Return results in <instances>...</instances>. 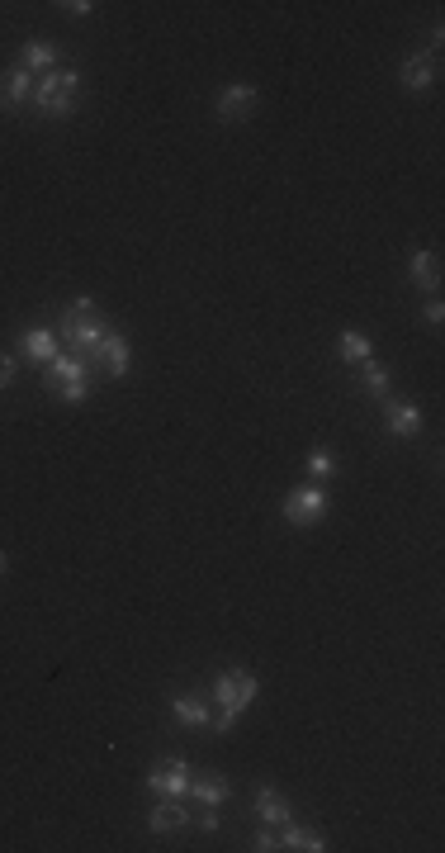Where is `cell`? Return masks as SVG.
<instances>
[{"label": "cell", "instance_id": "1", "mask_svg": "<svg viewBox=\"0 0 445 853\" xmlns=\"http://www.w3.org/2000/svg\"><path fill=\"white\" fill-rule=\"evenodd\" d=\"M256 692H261V683H256V673L251 669L218 673L214 683H209V702H214V721H209V730H214V735H232L237 716L256 702Z\"/></svg>", "mask_w": 445, "mask_h": 853}, {"label": "cell", "instance_id": "2", "mask_svg": "<svg viewBox=\"0 0 445 853\" xmlns=\"http://www.w3.org/2000/svg\"><path fill=\"white\" fill-rule=\"evenodd\" d=\"M57 342H62V351H76V356H90L95 346L105 342V332H109V323L95 313V299L90 294H81L76 304H67L62 309V318H57Z\"/></svg>", "mask_w": 445, "mask_h": 853}, {"label": "cell", "instance_id": "3", "mask_svg": "<svg viewBox=\"0 0 445 853\" xmlns=\"http://www.w3.org/2000/svg\"><path fill=\"white\" fill-rule=\"evenodd\" d=\"M29 105H34L43 119H67V114L81 105V72H76V67H57V72L38 76Z\"/></svg>", "mask_w": 445, "mask_h": 853}, {"label": "cell", "instance_id": "4", "mask_svg": "<svg viewBox=\"0 0 445 853\" xmlns=\"http://www.w3.org/2000/svg\"><path fill=\"white\" fill-rule=\"evenodd\" d=\"M332 508V498L322 484H299V489L285 493V503H280V517H285L289 527H318L322 517Z\"/></svg>", "mask_w": 445, "mask_h": 853}, {"label": "cell", "instance_id": "5", "mask_svg": "<svg viewBox=\"0 0 445 853\" xmlns=\"http://www.w3.org/2000/svg\"><path fill=\"white\" fill-rule=\"evenodd\" d=\"M86 361H90V370H95V375H105V380H124L128 365H133V346H128L124 332H114V327H109L105 342L95 346Z\"/></svg>", "mask_w": 445, "mask_h": 853}, {"label": "cell", "instance_id": "6", "mask_svg": "<svg viewBox=\"0 0 445 853\" xmlns=\"http://www.w3.org/2000/svg\"><path fill=\"white\" fill-rule=\"evenodd\" d=\"M43 384H48V389H90V384H95V370H90V361L86 356H76V351H57L53 361L43 365Z\"/></svg>", "mask_w": 445, "mask_h": 853}, {"label": "cell", "instance_id": "7", "mask_svg": "<svg viewBox=\"0 0 445 853\" xmlns=\"http://www.w3.org/2000/svg\"><path fill=\"white\" fill-rule=\"evenodd\" d=\"M147 792H152V797L185 801V792H190V763L180 759V754L152 763V773H147Z\"/></svg>", "mask_w": 445, "mask_h": 853}, {"label": "cell", "instance_id": "8", "mask_svg": "<svg viewBox=\"0 0 445 853\" xmlns=\"http://www.w3.org/2000/svg\"><path fill=\"white\" fill-rule=\"evenodd\" d=\"M214 109H218V119H223V124H242L251 109H256V86H251V81H232V86L218 91Z\"/></svg>", "mask_w": 445, "mask_h": 853}, {"label": "cell", "instance_id": "9", "mask_svg": "<svg viewBox=\"0 0 445 853\" xmlns=\"http://www.w3.org/2000/svg\"><path fill=\"white\" fill-rule=\"evenodd\" d=\"M15 351L29 365H38V370H43V365H48L57 351H62V342H57L53 327H24V332H19V342H15Z\"/></svg>", "mask_w": 445, "mask_h": 853}, {"label": "cell", "instance_id": "10", "mask_svg": "<svg viewBox=\"0 0 445 853\" xmlns=\"http://www.w3.org/2000/svg\"><path fill=\"white\" fill-rule=\"evenodd\" d=\"M398 76H403V91L427 95L436 86V76H441V62H436V53H412V57H403Z\"/></svg>", "mask_w": 445, "mask_h": 853}, {"label": "cell", "instance_id": "11", "mask_svg": "<svg viewBox=\"0 0 445 853\" xmlns=\"http://www.w3.org/2000/svg\"><path fill=\"white\" fill-rule=\"evenodd\" d=\"M171 716H176L185 730H209V721H214V702H209V692H176L171 697Z\"/></svg>", "mask_w": 445, "mask_h": 853}, {"label": "cell", "instance_id": "12", "mask_svg": "<svg viewBox=\"0 0 445 853\" xmlns=\"http://www.w3.org/2000/svg\"><path fill=\"white\" fill-rule=\"evenodd\" d=\"M34 81L38 76H29L19 62L15 67H5V72H0V109H5V114H15V109L29 105V100H34Z\"/></svg>", "mask_w": 445, "mask_h": 853}, {"label": "cell", "instance_id": "13", "mask_svg": "<svg viewBox=\"0 0 445 853\" xmlns=\"http://www.w3.org/2000/svg\"><path fill=\"white\" fill-rule=\"evenodd\" d=\"M384 427L398 441H412V436L422 432V408L408 399H384Z\"/></svg>", "mask_w": 445, "mask_h": 853}, {"label": "cell", "instance_id": "14", "mask_svg": "<svg viewBox=\"0 0 445 853\" xmlns=\"http://www.w3.org/2000/svg\"><path fill=\"white\" fill-rule=\"evenodd\" d=\"M408 280L417 285V290L441 294V256L427 252V247H417V252L408 256Z\"/></svg>", "mask_w": 445, "mask_h": 853}, {"label": "cell", "instance_id": "15", "mask_svg": "<svg viewBox=\"0 0 445 853\" xmlns=\"http://www.w3.org/2000/svg\"><path fill=\"white\" fill-rule=\"evenodd\" d=\"M185 825H190V806L185 801H171V797H161V806H152V816H147V830L152 835H176Z\"/></svg>", "mask_w": 445, "mask_h": 853}, {"label": "cell", "instance_id": "16", "mask_svg": "<svg viewBox=\"0 0 445 853\" xmlns=\"http://www.w3.org/2000/svg\"><path fill=\"white\" fill-rule=\"evenodd\" d=\"M57 62H62V53H57L48 38H29V43H24V53H19V67H24L29 76H34V72L38 76L57 72Z\"/></svg>", "mask_w": 445, "mask_h": 853}, {"label": "cell", "instance_id": "17", "mask_svg": "<svg viewBox=\"0 0 445 853\" xmlns=\"http://www.w3.org/2000/svg\"><path fill=\"white\" fill-rule=\"evenodd\" d=\"M190 806H223L228 801V782L218 773H190V792H185Z\"/></svg>", "mask_w": 445, "mask_h": 853}, {"label": "cell", "instance_id": "18", "mask_svg": "<svg viewBox=\"0 0 445 853\" xmlns=\"http://www.w3.org/2000/svg\"><path fill=\"white\" fill-rule=\"evenodd\" d=\"M256 816H261V825H285V820H294V806H289L285 792L261 787V792H256Z\"/></svg>", "mask_w": 445, "mask_h": 853}, {"label": "cell", "instance_id": "19", "mask_svg": "<svg viewBox=\"0 0 445 853\" xmlns=\"http://www.w3.org/2000/svg\"><path fill=\"white\" fill-rule=\"evenodd\" d=\"M280 849H294V853H322V849H327V839H322L318 830H303V825L285 820V825H280Z\"/></svg>", "mask_w": 445, "mask_h": 853}, {"label": "cell", "instance_id": "20", "mask_svg": "<svg viewBox=\"0 0 445 853\" xmlns=\"http://www.w3.org/2000/svg\"><path fill=\"white\" fill-rule=\"evenodd\" d=\"M356 380H360V389L370 394V399H389V365L384 361H360L356 365Z\"/></svg>", "mask_w": 445, "mask_h": 853}, {"label": "cell", "instance_id": "21", "mask_svg": "<svg viewBox=\"0 0 445 853\" xmlns=\"http://www.w3.org/2000/svg\"><path fill=\"white\" fill-rule=\"evenodd\" d=\"M337 356L346 365H360V361H370L374 356V342L365 337V332H356V327H346V332L337 337Z\"/></svg>", "mask_w": 445, "mask_h": 853}, {"label": "cell", "instance_id": "22", "mask_svg": "<svg viewBox=\"0 0 445 853\" xmlns=\"http://www.w3.org/2000/svg\"><path fill=\"white\" fill-rule=\"evenodd\" d=\"M337 455L327 451V446H313L308 460H303V474H308V484H327V479H337Z\"/></svg>", "mask_w": 445, "mask_h": 853}, {"label": "cell", "instance_id": "23", "mask_svg": "<svg viewBox=\"0 0 445 853\" xmlns=\"http://www.w3.org/2000/svg\"><path fill=\"white\" fill-rule=\"evenodd\" d=\"M422 323H427V327H441V323H445V304H441V294H431L427 304H422Z\"/></svg>", "mask_w": 445, "mask_h": 853}, {"label": "cell", "instance_id": "24", "mask_svg": "<svg viewBox=\"0 0 445 853\" xmlns=\"http://www.w3.org/2000/svg\"><path fill=\"white\" fill-rule=\"evenodd\" d=\"M19 375V356H10V351H0V389H10Z\"/></svg>", "mask_w": 445, "mask_h": 853}, {"label": "cell", "instance_id": "25", "mask_svg": "<svg viewBox=\"0 0 445 853\" xmlns=\"http://www.w3.org/2000/svg\"><path fill=\"white\" fill-rule=\"evenodd\" d=\"M251 849H256V853H275V849H280V835H275V830H270V825H266L261 835L251 839Z\"/></svg>", "mask_w": 445, "mask_h": 853}, {"label": "cell", "instance_id": "26", "mask_svg": "<svg viewBox=\"0 0 445 853\" xmlns=\"http://www.w3.org/2000/svg\"><path fill=\"white\" fill-rule=\"evenodd\" d=\"M195 825H199V835H214V830H218V806H204Z\"/></svg>", "mask_w": 445, "mask_h": 853}, {"label": "cell", "instance_id": "27", "mask_svg": "<svg viewBox=\"0 0 445 853\" xmlns=\"http://www.w3.org/2000/svg\"><path fill=\"white\" fill-rule=\"evenodd\" d=\"M62 10H67V15H76V19L95 15V5H90V0H67V5H62Z\"/></svg>", "mask_w": 445, "mask_h": 853}, {"label": "cell", "instance_id": "28", "mask_svg": "<svg viewBox=\"0 0 445 853\" xmlns=\"http://www.w3.org/2000/svg\"><path fill=\"white\" fill-rule=\"evenodd\" d=\"M0 574H5V555H0Z\"/></svg>", "mask_w": 445, "mask_h": 853}]
</instances>
